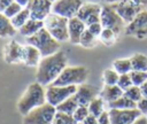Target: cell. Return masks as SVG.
Masks as SVG:
<instances>
[{"label":"cell","mask_w":147,"mask_h":124,"mask_svg":"<svg viewBox=\"0 0 147 124\" xmlns=\"http://www.w3.org/2000/svg\"><path fill=\"white\" fill-rule=\"evenodd\" d=\"M26 42L28 45L34 46L40 52L42 57L49 56L60 51V41L53 38L45 28H42L36 34L26 38Z\"/></svg>","instance_id":"obj_3"},{"label":"cell","mask_w":147,"mask_h":124,"mask_svg":"<svg viewBox=\"0 0 147 124\" xmlns=\"http://www.w3.org/2000/svg\"><path fill=\"white\" fill-rule=\"evenodd\" d=\"M100 23L103 29H110L117 36L124 32L126 26V23L122 20V17L117 14V11L113 8L110 3H105L102 6L100 14Z\"/></svg>","instance_id":"obj_6"},{"label":"cell","mask_w":147,"mask_h":124,"mask_svg":"<svg viewBox=\"0 0 147 124\" xmlns=\"http://www.w3.org/2000/svg\"><path fill=\"white\" fill-rule=\"evenodd\" d=\"M146 116H147V115H146Z\"/></svg>","instance_id":"obj_48"},{"label":"cell","mask_w":147,"mask_h":124,"mask_svg":"<svg viewBox=\"0 0 147 124\" xmlns=\"http://www.w3.org/2000/svg\"><path fill=\"white\" fill-rule=\"evenodd\" d=\"M98 124H111V123H110V118H109L108 111L105 110V111L98 117Z\"/></svg>","instance_id":"obj_39"},{"label":"cell","mask_w":147,"mask_h":124,"mask_svg":"<svg viewBox=\"0 0 147 124\" xmlns=\"http://www.w3.org/2000/svg\"><path fill=\"white\" fill-rule=\"evenodd\" d=\"M111 124H133L142 114L139 109H109Z\"/></svg>","instance_id":"obj_13"},{"label":"cell","mask_w":147,"mask_h":124,"mask_svg":"<svg viewBox=\"0 0 147 124\" xmlns=\"http://www.w3.org/2000/svg\"><path fill=\"white\" fill-rule=\"evenodd\" d=\"M113 6V8L117 11V14L122 17V20L129 24L130 22H132L136 16L141 13L142 10H145V6L134 2V1H121V2H115V3H110Z\"/></svg>","instance_id":"obj_9"},{"label":"cell","mask_w":147,"mask_h":124,"mask_svg":"<svg viewBox=\"0 0 147 124\" xmlns=\"http://www.w3.org/2000/svg\"><path fill=\"white\" fill-rule=\"evenodd\" d=\"M124 94V91L118 85H105L102 91L100 92V98L103 99V101L110 103L118 98H121Z\"/></svg>","instance_id":"obj_19"},{"label":"cell","mask_w":147,"mask_h":124,"mask_svg":"<svg viewBox=\"0 0 147 124\" xmlns=\"http://www.w3.org/2000/svg\"><path fill=\"white\" fill-rule=\"evenodd\" d=\"M102 6L94 2H84L80 9L77 13V16L80 21L85 23L86 26L99 23L100 22V14H101Z\"/></svg>","instance_id":"obj_12"},{"label":"cell","mask_w":147,"mask_h":124,"mask_svg":"<svg viewBox=\"0 0 147 124\" xmlns=\"http://www.w3.org/2000/svg\"><path fill=\"white\" fill-rule=\"evenodd\" d=\"M86 25L78 17L69 18L68 23V32H69V41L71 44H79V39L83 32L86 30Z\"/></svg>","instance_id":"obj_17"},{"label":"cell","mask_w":147,"mask_h":124,"mask_svg":"<svg viewBox=\"0 0 147 124\" xmlns=\"http://www.w3.org/2000/svg\"><path fill=\"white\" fill-rule=\"evenodd\" d=\"M132 70L134 71H147V56L141 53H136L130 57Z\"/></svg>","instance_id":"obj_24"},{"label":"cell","mask_w":147,"mask_h":124,"mask_svg":"<svg viewBox=\"0 0 147 124\" xmlns=\"http://www.w3.org/2000/svg\"><path fill=\"white\" fill-rule=\"evenodd\" d=\"M56 115V107L44 103L40 107L34 108L29 114L24 116V124H53L54 117Z\"/></svg>","instance_id":"obj_7"},{"label":"cell","mask_w":147,"mask_h":124,"mask_svg":"<svg viewBox=\"0 0 147 124\" xmlns=\"http://www.w3.org/2000/svg\"><path fill=\"white\" fill-rule=\"evenodd\" d=\"M14 2V0H0V13H3L6 10V8L11 5Z\"/></svg>","instance_id":"obj_42"},{"label":"cell","mask_w":147,"mask_h":124,"mask_svg":"<svg viewBox=\"0 0 147 124\" xmlns=\"http://www.w3.org/2000/svg\"><path fill=\"white\" fill-rule=\"evenodd\" d=\"M44 103H46V90L41 84L34 82L28 86L24 94L20 98L17 102V109L20 114L25 116L31 110L42 106Z\"/></svg>","instance_id":"obj_2"},{"label":"cell","mask_w":147,"mask_h":124,"mask_svg":"<svg viewBox=\"0 0 147 124\" xmlns=\"http://www.w3.org/2000/svg\"><path fill=\"white\" fill-rule=\"evenodd\" d=\"M117 85H118L123 91H125V90H127L129 87H131V86H132V80H131L130 73L119 75V78H118Z\"/></svg>","instance_id":"obj_36"},{"label":"cell","mask_w":147,"mask_h":124,"mask_svg":"<svg viewBox=\"0 0 147 124\" xmlns=\"http://www.w3.org/2000/svg\"><path fill=\"white\" fill-rule=\"evenodd\" d=\"M76 124H83V123H76Z\"/></svg>","instance_id":"obj_46"},{"label":"cell","mask_w":147,"mask_h":124,"mask_svg":"<svg viewBox=\"0 0 147 124\" xmlns=\"http://www.w3.org/2000/svg\"><path fill=\"white\" fill-rule=\"evenodd\" d=\"M83 124H98V117L88 114V116L83 121Z\"/></svg>","instance_id":"obj_41"},{"label":"cell","mask_w":147,"mask_h":124,"mask_svg":"<svg viewBox=\"0 0 147 124\" xmlns=\"http://www.w3.org/2000/svg\"><path fill=\"white\" fill-rule=\"evenodd\" d=\"M44 28V21L40 20H34V18H30L18 31L22 36L29 38L33 34H36L38 31H40Z\"/></svg>","instance_id":"obj_20"},{"label":"cell","mask_w":147,"mask_h":124,"mask_svg":"<svg viewBox=\"0 0 147 124\" xmlns=\"http://www.w3.org/2000/svg\"><path fill=\"white\" fill-rule=\"evenodd\" d=\"M130 77H131V80H132V85L140 87L147 80V71H134V70H132L130 72Z\"/></svg>","instance_id":"obj_31"},{"label":"cell","mask_w":147,"mask_h":124,"mask_svg":"<svg viewBox=\"0 0 147 124\" xmlns=\"http://www.w3.org/2000/svg\"><path fill=\"white\" fill-rule=\"evenodd\" d=\"M88 77V69L83 65L65 67L60 76L55 79L53 85L56 86H70V85H82L86 82Z\"/></svg>","instance_id":"obj_4"},{"label":"cell","mask_w":147,"mask_h":124,"mask_svg":"<svg viewBox=\"0 0 147 124\" xmlns=\"http://www.w3.org/2000/svg\"><path fill=\"white\" fill-rule=\"evenodd\" d=\"M77 108H78V102H77L75 95H72V96L68 98L67 100H64L62 103H60L56 107V111L68 114V115H72Z\"/></svg>","instance_id":"obj_23"},{"label":"cell","mask_w":147,"mask_h":124,"mask_svg":"<svg viewBox=\"0 0 147 124\" xmlns=\"http://www.w3.org/2000/svg\"><path fill=\"white\" fill-rule=\"evenodd\" d=\"M137 109H139L142 115H147V98H141L137 102Z\"/></svg>","instance_id":"obj_38"},{"label":"cell","mask_w":147,"mask_h":124,"mask_svg":"<svg viewBox=\"0 0 147 124\" xmlns=\"http://www.w3.org/2000/svg\"><path fill=\"white\" fill-rule=\"evenodd\" d=\"M51 1H52V2H54V1H55V0H51Z\"/></svg>","instance_id":"obj_47"},{"label":"cell","mask_w":147,"mask_h":124,"mask_svg":"<svg viewBox=\"0 0 147 124\" xmlns=\"http://www.w3.org/2000/svg\"><path fill=\"white\" fill-rule=\"evenodd\" d=\"M16 33V29L13 26L10 18L5 16L3 13H0V38L13 37Z\"/></svg>","instance_id":"obj_21"},{"label":"cell","mask_w":147,"mask_h":124,"mask_svg":"<svg viewBox=\"0 0 147 124\" xmlns=\"http://www.w3.org/2000/svg\"><path fill=\"white\" fill-rule=\"evenodd\" d=\"M83 3L84 0H55L52 6V13L65 18H72L77 16Z\"/></svg>","instance_id":"obj_11"},{"label":"cell","mask_w":147,"mask_h":124,"mask_svg":"<svg viewBox=\"0 0 147 124\" xmlns=\"http://www.w3.org/2000/svg\"><path fill=\"white\" fill-rule=\"evenodd\" d=\"M124 33L126 36H131L140 40L147 39V10L146 9L139 13L132 22L126 24Z\"/></svg>","instance_id":"obj_10"},{"label":"cell","mask_w":147,"mask_h":124,"mask_svg":"<svg viewBox=\"0 0 147 124\" xmlns=\"http://www.w3.org/2000/svg\"><path fill=\"white\" fill-rule=\"evenodd\" d=\"M23 9V7H21L18 3H16L15 1L11 3V5H9L7 8H6V10L3 11V14H5V16H7L8 18H13L15 15H17L21 10Z\"/></svg>","instance_id":"obj_35"},{"label":"cell","mask_w":147,"mask_h":124,"mask_svg":"<svg viewBox=\"0 0 147 124\" xmlns=\"http://www.w3.org/2000/svg\"><path fill=\"white\" fill-rule=\"evenodd\" d=\"M106 3H115V2H121V1H134L138 2L145 7H147V0H103Z\"/></svg>","instance_id":"obj_40"},{"label":"cell","mask_w":147,"mask_h":124,"mask_svg":"<svg viewBox=\"0 0 147 124\" xmlns=\"http://www.w3.org/2000/svg\"><path fill=\"white\" fill-rule=\"evenodd\" d=\"M88 114H90V111H88V108L87 107L78 106V108L72 114V117L76 121V123H83V121L88 116Z\"/></svg>","instance_id":"obj_34"},{"label":"cell","mask_w":147,"mask_h":124,"mask_svg":"<svg viewBox=\"0 0 147 124\" xmlns=\"http://www.w3.org/2000/svg\"><path fill=\"white\" fill-rule=\"evenodd\" d=\"M133 124H147V116L141 115L139 118H137V121Z\"/></svg>","instance_id":"obj_43"},{"label":"cell","mask_w":147,"mask_h":124,"mask_svg":"<svg viewBox=\"0 0 147 124\" xmlns=\"http://www.w3.org/2000/svg\"><path fill=\"white\" fill-rule=\"evenodd\" d=\"M67 55L63 51H59L49 56L41 57L36 72V82L42 86H48L55 82L63 69L67 67Z\"/></svg>","instance_id":"obj_1"},{"label":"cell","mask_w":147,"mask_h":124,"mask_svg":"<svg viewBox=\"0 0 147 124\" xmlns=\"http://www.w3.org/2000/svg\"><path fill=\"white\" fill-rule=\"evenodd\" d=\"M140 91H141L142 98H147V80L140 86Z\"/></svg>","instance_id":"obj_44"},{"label":"cell","mask_w":147,"mask_h":124,"mask_svg":"<svg viewBox=\"0 0 147 124\" xmlns=\"http://www.w3.org/2000/svg\"><path fill=\"white\" fill-rule=\"evenodd\" d=\"M31 18V15H30V11L28 8H23L17 15H15L10 21H11V24L16 29V30H20L29 20Z\"/></svg>","instance_id":"obj_25"},{"label":"cell","mask_w":147,"mask_h":124,"mask_svg":"<svg viewBox=\"0 0 147 124\" xmlns=\"http://www.w3.org/2000/svg\"><path fill=\"white\" fill-rule=\"evenodd\" d=\"M119 75L114 69H107L102 73V79L105 85H117Z\"/></svg>","instance_id":"obj_29"},{"label":"cell","mask_w":147,"mask_h":124,"mask_svg":"<svg viewBox=\"0 0 147 124\" xmlns=\"http://www.w3.org/2000/svg\"><path fill=\"white\" fill-rule=\"evenodd\" d=\"M96 39H98V37H95L94 34H92L87 30V28H86V30L83 32V34H82V37L79 39V44L78 45H80V46H83L85 48H91V47H93L95 45Z\"/></svg>","instance_id":"obj_28"},{"label":"cell","mask_w":147,"mask_h":124,"mask_svg":"<svg viewBox=\"0 0 147 124\" xmlns=\"http://www.w3.org/2000/svg\"><path fill=\"white\" fill-rule=\"evenodd\" d=\"M68 23H69V18L51 13L44 20V28L51 33L53 38H55L60 42H63L69 40Z\"/></svg>","instance_id":"obj_5"},{"label":"cell","mask_w":147,"mask_h":124,"mask_svg":"<svg viewBox=\"0 0 147 124\" xmlns=\"http://www.w3.org/2000/svg\"><path fill=\"white\" fill-rule=\"evenodd\" d=\"M108 106H109V109H134L137 108V102L130 100L123 94L117 100L108 103Z\"/></svg>","instance_id":"obj_22"},{"label":"cell","mask_w":147,"mask_h":124,"mask_svg":"<svg viewBox=\"0 0 147 124\" xmlns=\"http://www.w3.org/2000/svg\"><path fill=\"white\" fill-rule=\"evenodd\" d=\"M87 30H88V31H90L92 34H94L95 37H99V36L101 34V32H102L103 28H102L101 23L99 22V23H94V24L88 25V26H87Z\"/></svg>","instance_id":"obj_37"},{"label":"cell","mask_w":147,"mask_h":124,"mask_svg":"<svg viewBox=\"0 0 147 124\" xmlns=\"http://www.w3.org/2000/svg\"><path fill=\"white\" fill-rule=\"evenodd\" d=\"M117 37H118V36H117L113 30H110V29H103L102 32H101V34L99 36L100 40H101L105 45H108V46H110L111 44H114V42L116 41Z\"/></svg>","instance_id":"obj_30"},{"label":"cell","mask_w":147,"mask_h":124,"mask_svg":"<svg viewBox=\"0 0 147 124\" xmlns=\"http://www.w3.org/2000/svg\"><path fill=\"white\" fill-rule=\"evenodd\" d=\"M40 52L31 45H25L23 48V56H22V63H24L28 67H38L40 60H41Z\"/></svg>","instance_id":"obj_18"},{"label":"cell","mask_w":147,"mask_h":124,"mask_svg":"<svg viewBox=\"0 0 147 124\" xmlns=\"http://www.w3.org/2000/svg\"><path fill=\"white\" fill-rule=\"evenodd\" d=\"M87 108H88V111H90L91 115H93L95 117H99L105 111V101H103L102 98H100V96L98 98L96 96L95 99H93L90 102Z\"/></svg>","instance_id":"obj_27"},{"label":"cell","mask_w":147,"mask_h":124,"mask_svg":"<svg viewBox=\"0 0 147 124\" xmlns=\"http://www.w3.org/2000/svg\"><path fill=\"white\" fill-rule=\"evenodd\" d=\"M53 2L51 0H30L28 9L30 11L31 18L44 21L52 13Z\"/></svg>","instance_id":"obj_14"},{"label":"cell","mask_w":147,"mask_h":124,"mask_svg":"<svg viewBox=\"0 0 147 124\" xmlns=\"http://www.w3.org/2000/svg\"><path fill=\"white\" fill-rule=\"evenodd\" d=\"M77 91V86L70 85V86H56V85H48L46 88V102L49 104L57 107L60 103H62L68 98L75 95Z\"/></svg>","instance_id":"obj_8"},{"label":"cell","mask_w":147,"mask_h":124,"mask_svg":"<svg viewBox=\"0 0 147 124\" xmlns=\"http://www.w3.org/2000/svg\"><path fill=\"white\" fill-rule=\"evenodd\" d=\"M124 95H125L126 98H129L130 100L134 101V102H138V101L142 98L140 87H139V86H134V85H132L131 87H129L127 90H125V91H124Z\"/></svg>","instance_id":"obj_32"},{"label":"cell","mask_w":147,"mask_h":124,"mask_svg":"<svg viewBox=\"0 0 147 124\" xmlns=\"http://www.w3.org/2000/svg\"><path fill=\"white\" fill-rule=\"evenodd\" d=\"M53 124H76V121L74 119L72 115H68V114L56 111Z\"/></svg>","instance_id":"obj_33"},{"label":"cell","mask_w":147,"mask_h":124,"mask_svg":"<svg viewBox=\"0 0 147 124\" xmlns=\"http://www.w3.org/2000/svg\"><path fill=\"white\" fill-rule=\"evenodd\" d=\"M23 48L18 41L10 40L3 48V59L7 63H22V56H23Z\"/></svg>","instance_id":"obj_15"},{"label":"cell","mask_w":147,"mask_h":124,"mask_svg":"<svg viewBox=\"0 0 147 124\" xmlns=\"http://www.w3.org/2000/svg\"><path fill=\"white\" fill-rule=\"evenodd\" d=\"M16 3H18L21 7H23V8H26L28 7V5H29V2H30V0H14Z\"/></svg>","instance_id":"obj_45"},{"label":"cell","mask_w":147,"mask_h":124,"mask_svg":"<svg viewBox=\"0 0 147 124\" xmlns=\"http://www.w3.org/2000/svg\"><path fill=\"white\" fill-rule=\"evenodd\" d=\"M114 70L118 75H124V73H130L132 71V64L130 59H118L113 62Z\"/></svg>","instance_id":"obj_26"},{"label":"cell","mask_w":147,"mask_h":124,"mask_svg":"<svg viewBox=\"0 0 147 124\" xmlns=\"http://www.w3.org/2000/svg\"><path fill=\"white\" fill-rule=\"evenodd\" d=\"M98 94V90L96 87L88 85V84H82L77 86V91L75 93V98L78 102V106H83V107H87L90 104V102L96 98Z\"/></svg>","instance_id":"obj_16"}]
</instances>
